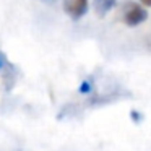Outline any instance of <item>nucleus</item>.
I'll return each mask as SVG.
<instances>
[{"label":"nucleus","mask_w":151,"mask_h":151,"mask_svg":"<svg viewBox=\"0 0 151 151\" xmlns=\"http://www.w3.org/2000/svg\"><path fill=\"white\" fill-rule=\"evenodd\" d=\"M143 5H146V7H151V0H140Z\"/></svg>","instance_id":"nucleus-4"},{"label":"nucleus","mask_w":151,"mask_h":151,"mask_svg":"<svg viewBox=\"0 0 151 151\" xmlns=\"http://www.w3.org/2000/svg\"><path fill=\"white\" fill-rule=\"evenodd\" d=\"M63 10L73 20H78L88 10V0H63Z\"/></svg>","instance_id":"nucleus-2"},{"label":"nucleus","mask_w":151,"mask_h":151,"mask_svg":"<svg viewBox=\"0 0 151 151\" xmlns=\"http://www.w3.org/2000/svg\"><path fill=\"white\" fill-rule=\"evenodd\" d=\"M120 13H122L124 23L127 24V26H132V28L141 24L143 21H146V18H148V12L141 7V4L132 2V0H128V2H125V4L122 5Z\"/></svg>","instance_id":"nucleus-1"},{"label":"nucleus","mask_w":151,"mask_h":151,"mask_svg":"<svg viewBox=\"0 0 151 151\" xmlns=\"http://www.w3.org/2000/svg\"><path fill=\"white\" fill-rule=\"evenodd\" d=\"M114 5H115V0H96L94 10L98 12V15H106Z\"/></svg>","instance_id":"nucleus-3"}]
</instances>
